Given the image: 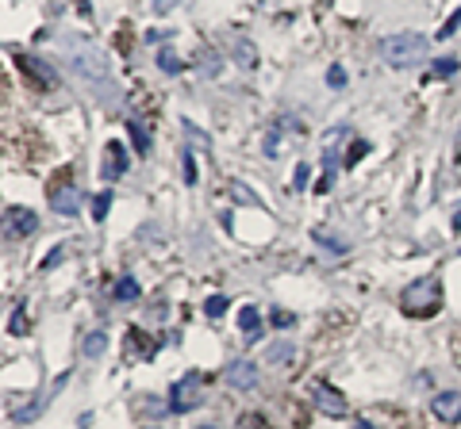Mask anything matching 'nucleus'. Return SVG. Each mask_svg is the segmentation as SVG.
Returning a JSON list of instances; mask_svg holds the SVG:
<instances>
[{"label":"nucleus","mask_w":461,"mask_h":429,"mask_svg":"<svg viewBox=\"0 0 461 429\" xmlns=\"http://www.w3.org/2000/svg\"><path fill=\"white\" fill-rule=\"evenodd\" d=\"M46 153H50V146H46V138L38 135V127L23 123V120H8L4 123V158H8V165L35 169Z\"/></svg>","instance_id":"nucleus-1"},{"label":"nucleus","mask_w":461,"mask_h":429,"mask_svg":"<svg viewBox=\"0 0 461 429\" xmlns=\"http://www.w3.org/2000/svg\"><path fill=\"white\" fill-rule=\"evenodd\" d=\"M400 310L407 318H434L442 310V280L423 276L415 284H407L404 295H400Z\"/></svg>","instance_id":"nucleus-2"},{"label":"nucleus","mask_w":461,"mask_h":429,"mask_svg":"<svg viewBox=\"0 0 461 429\" xmlns=\"http://www.w3.org/2000/svg\"><path fill=\"white\" fill-rule=\"evenodd\" d=\"M415 429H461V392H434Z\"/></svg>","instance_id":"nucleus-3"},{"label":"nucleus","mask_w":461,"mask_h":429,"mask_svg":"<svg viewBox=\"0 0 461 429\" xmlns=\"http://www.w3.org/2000/svg\"><path fill=\"white\" fill-rule=\"evenodd\" d=\"M423 54H427V38L415 35V31H404V35H392L381 43V58L389 62V66L404 70V66H415V62H423Z\"/></svg>","instance_id":"nucleus-4"},{"label":"nucleus","mask_w":461,"mask_h":429,"mask_svg":"<svg viewBox=\"0 0 461 429\" xmlns=\"http://www.w3.org/2000/svg\"><path fill=\"white\" fill-rule=\"evenodd\" d=\"M46 203L54 207L58 215H77V203H81V192L73 185V169H58L54 177H50V188H46Z\"/></svg>","instance_id":"nucleus-5"},{"label":"nucleus","mask_w":461,"mask_h":429,"mask_svg":"<svg viewBox=\"0 0 461 429\" xmlns=\"http://www.w3.org/2000/svg\"><path fill=\"white\" fill-rule=\"evenodd\" d=\"M354 429H412V418L396 407H369L354 418Z\"/></svg>","instance_id":"nucleus-6"},{"label":"nucleus","mask_w":461,"mask_h":429,"mask_svg":"<svg viewBox=\"0 0 461 429\" xmlns=\"http://www.w3.org/2000/svg\"><path fill=\"white\" fill-rule=\"evenodd\" d=\"M200 387H204V375L200 372H192V375H185V380H177L173 392H170V410H177V414L192 410L200 402Z\"/></svg>","instance_id":"nucleus-7"},{"label":"nucleus","mask_w":461,"mask_h":429,"mask_svg":"<svg viewBox=\"0 0 461 429\" xmlns=\"http://www.w3.org/2000/svg\"><path fill=\"white\" fill-rule=\"evenodd\" d=\"M312 402L327 414V418H346V414H350V407H346V399H342L331 384H323V380H315V384H312Z\"/></svg>","instance_id":"nucleus-8"},{"label":"nucleus","mask_w":461,"mask_h":429,"mask_svg":"<svg viewBox=\"0 0 461 429\" xmlns=\"http://www.w3.org/2000/svg\"><path fill=\"white\" fill-rule=\"evenodd\" d=\"M38 219L28 211V207H8L4 211V238H28V234H35Z\"/></svg>","instance_id":"nucleus-9"},{"label":"nucleus","mask_w":461,"mask_h":429,"mask_svg":"<svg viewBox=\"0 0 461 429\" xmlns=\"http://www.w3.org/2000/svg\"><path fill=\"white\" fill-rule=\"evenodd\" d=\"M223 380L235 387V392H250V387L258 384V364H254V360H235V364L227 368Z\"/></svg>","instance_id":"nucleus-10"},{"label":"nucleus","mask_w":461,"mask_h":429,"mask_svg":"<svg viewBox=\"0 0 461 429\" xmlns=\"http://www.w3.org/2000/svg\"><path fill=\"white\" fill-rule=\"evenodd\" d=\"M123 173H127V150L120 146V142H108V146H105V165H100V177L112 185V180H120Z\"/></svg>","instance_id":"nucleus-11"},{"label":"nucleus","mask_w":461,"mask_h":429,"mask_svg":"<svg viewBox=\"0 0 461 429\" xmlns=\"http://www.w3.org/2000/svg\"><path fill=\"white\" fill-rule=\"evenodd\" d=\"M16 70H20V73H28V81L38 88V93L54 88V73H50L46 66H35V58H28V54H16Z\"/></svg>","instance_id":"nucleus-12"},{"label":"nucleus","mask_w":461,"mask_h":429,"mask_svg":"<svg viewBox=\"0 0 461 429\" xmlns=\"http://www.w3.org/2000/svg\"><path fill=\"white\" fill-rule=\"evenodd\" d=\"M154 349H158V342H154L150 334L143 330H127V360H150L154 357Z\"/></svg>","instance_id":"nucleus-13"},{"label":"nucleus","mask_w":461,"mask_h":429,"mask_svg":"<svg viewBox=\"0 0 461 429\" xmlns=\"http://www.w3.org/2000/svg\"><path fill=\"white\" fill-rule=\"evenodd\" d=\"M239 326H242V334H247V342H258V326H262V318H258V307H242L239 310Z\"/></svg>","instance_id":"nucleus-14"},{"label":"nucleus","mask_w":461,"mask_h":429,"mask_svg":"<svg viewBox=\"0 0 461 429\" xmlns=\"http://www.w3.org/2000/svg\"><path fill=\"white\" fill-rule=\"evenodd\" d=\"M239 429H273V422L262 410H247V414H239Z\"/></svg>","instance_id":"nucleus-15"},{"label":"nucleus","mask_w":461,"mask_h":429,"mask_svg":"<svg viewBox=\"0 0 461 429\" xmlns=\"http://www.w3.org/2000/svg\"><path fill=\"white\" fill-rule=\"evenodd\" d=\"M112 295H115V299H123V303H127V299H138V284H135L131 276H123V280L112 288Z\"/></svg>","instance_id":"nucleus-16"},{"label":"nucleus","mask_w":461,"mask_h":429,"mask_svg":"<svg viewBox=\"0 0 461 429\" xmlns=\"http://www.w3.org/2000/svg\"><path fill=\"white\" fill-rule=\"evenodd\" d=\"M158 66L165 73H181V62H177V54H170V50H162V54H158Z\"/></svg>","instance_id":"nucleus-17"},{"label":"nucleus","mask_w":461,"mask_h":429,"mask_svg":"<svg viewBox=\"0 0 461 429\" xmlns=\"http://www.w3.org/2000/svg\"><path fill=\"white\" fill-rule=\"evenodd\" d=\"M108 207H112V196L108 192H100V196L93 200V219H108Z\"/></svg>","instance_id":"nucleus-18"},{"label":"nucleus","mask_w":461,"mask_h":429,"mask_svg":"<svg viewBox=\"0 0 461 429\" xmlns=\"http://www.w3.org/2000/svg\"><path fill=\"white\" fill-rule=\"evenodd\" d=\"M100 349H105V334H88V342H85V357H96L100 353Z\"/></svg>","instance_id":"nucleus-19"},{"label":"nucleus","mask_w":461,"mask_h":429,"mask_svg":"<svg viewBox=\"0 0 461 429\" xmlns=\"http://www.w3.org/2000/svg\"><path fill=\"white\" fill-rule=\"evenodd\" d=\"M365 150H369V142H354V146H350V153H346V165H357V161H362L365 158Z\"/></svg>","instance_id":"nucleus-20"},{"label":"nucleus","mask_w":461,"mask_h":429,"mask_svg":"<svg viewBox=\"0 0 461 429\" xmlns=\"http://www.w3.org/2000/svg\"><path fill=\"white\" fill-rule=\"evenodd\" d=\"M20 307H23V303H20ZM20 307H16V315H12V322H8V330H12V334H23V330H28V318H23V310H20Z\"/></svg>","instance_id":"nucleus-21"},{"label":"nucleus","mask_w":461,"mask_h":429,"mask_svg":"<svg viewBox=\"0 0 461 429\" xmlns=\"http://www.w3.org/2000/svg\"><path fill=\"white\" fill-rule=\"evenodd\" d=\"M450 357H454V364L461 368V326L450 334Z\"/></svg>","instance_id":"nucleus-22"},{"label":"nucleus","mask_w":461,"mask_h":429,"mask_svg":"<svg viewBox=\"0 0 461 429\" xmlns=\"http://www.w3.org/2000/svg\"><path fill=\"white\" fill-rule=\"evenodd\" d=\"M204 310H208V315H212V318H220V315H223V310H227V303H223V299H220V295H212V299H208V307H204Z\"/></svg>","instance_id":"nucleus-23"},{"label":"nucleus","mask_w":461,"mask_h":429,"mask_svg":"<svg viewBox=\"0 0 461 429\" xmlns=\"http://www.w3.org/2000/svg\"><path fill=\"white\" fill-rule=\"evenodd\" d=\"M177 4H181V0H154V12H158V16H165V12L177 8Z\"/></svg>","instance_id":"nucleus-24"},{"label":"nucleus","mask_w":461,"mask_h":429,"mask_svg":"<svg viewBox=\"0 0 461 429\" xmlns=\"http://www.w3.org/2000/svg\"><path fill=\"white\" fill-rule=\"evenodd\" d=\"M327 81H331V85H335V88H339V85L346 81V73H342V70L335 66V70H331V73H327Z\"/></svg>","instance_id":"nucleus-25"},{"label":"nucleus","mask_w":461,"mask_h":429,"mask_svg":"<svg viewBox=\"0 0 461 429\" xmlns=\"http://www.w3.org/2000/svg\"><path fill=\"white\" fill-rule=\"evenodd\" d=\"M185 180H189V185H192V180H197V165H192V158L185 161Z\"/></svg>","instance_id":"nucleus-26"},{"label":"nucleus","mask_w":461,"mask_h":429,"mask_svg":"<svg viewBox=\"0 0 461 429\" xmlns=\"http://www.w3.org/2000/svg\"><path fill=\"white\" fill-rule=\"evenodd\" d=\"M304 180H307V165L297 169V185H292V188H304Z\"/></svg>","instance_id":"nucleus-27"},{"label":"nucleus","mask_w":461,"mask_h":429,"mask_svg":"<svg viewBox=\"0 0 461 429\" xmlns=\"http://www.w3.org/2000/svg\"><path fill=\"white\" fill-rule=\"evenodd\" d=\"M454 227L461 230V207H457V215H454Z\"/></svg>","instance_id":"nucleus-28"},{"label":"nucleus","mask_w":461,"mask_h":429,"mask_svg":"<svg viewBox=\"0 0 461 429\" xmlns=\"http://www.w3.org/2000/svg\"><path fill=\"white\" fill-rule=\"evenodd\" d=\"M197 429H220V425H197Z\"/></svg>","instance_id":"nucleus-29"}]
</instances>
